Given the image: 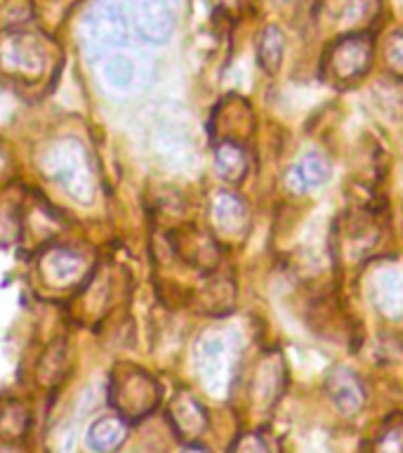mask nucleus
<instances>
[{
    "instance_id": "nucleus-1",
    "label": "nucleus",
    "mask_w": 403,
    "mask_h": 453,
    "mask_svg": "<svg viewBox=\"0 0 403 453\" xmlns=\"http://www.w3.org/2000/svg\"><path fill=\"white\" fill-rule=\"evenodd\" d=\"M104 19L130 28L141 41L165 42L175 31L177 0H111Z\"/></svg>"
},
{
    "instance_id": "nucleus-2",
    "label": "nucleus",
    "mask_w": 403,
    "mask_h": 453,
    "mask_svg": "<svg viewBox=\"0 0 403 453\" xmlns=\"http://www.w3.org/2000/svg\"><path fill=\"white\" fill-rule=\"evenodd\" d=\"M41 168L49 180L62 184L76 201L87 203L95 196V175H92L90 158L80 147V142L71 140V137L52 142L42 151Z\"/></svg>"
},
{
    "instance_id": "nucleus-3",
    "label": "nucleus",
    "mask_w": 403,
    "mask_h": 453,
    "mask_svg": "<svg viewBox=\"0 0 403 453\" xmlns=\"http://www.w3.org/2000/svg\"><path fill=\"white\" fill-rule=\"evenodd\" d=\"M239 342L232 333L208 331L196 345V371L210 395L224 399L236 380Z\"/></svg>"
},
{
    "instance_id": "nucleus-4",
    "label": "nucleus",
    "mask_w": 403,
    "mask_h": 453,
    "mask_svg": "<svg viewBox=\"0 0 403 453\" xmlns=\"http://www.w3.org/2000/svg\"><path fill=\"white\" fill-rule=\"evenodd\" d=\"M288 382V368L278 349H267L253 364L247 378V411L253 418H269L274 413L276 403L281 402Z\"/></svg>"
},
{
    "instance_id": "nucleus-5",
    "label": "nucleus",
    "mask_w": 403,
    "mask_h": 453,
    "mask_svg": "<svg viewBox=\"0 0 403 453\" xmlns=\"http://www.w3.org/2000/svg\"><path fill=\"white\" fill-rule=\"evenodd\" d=\"M109 402L113 403V409L118 411L123 420H140L158 406L161 388L147 371L127 366L111 378Z\"/></svg>"
},
{
    "instance_id": "nucleus-6",
    "label": "nucleus",
    "mask_w": 403,
    "mask_h": 453,
    "mask_svg": "<svg viewBox=\"0 0 403 453\" xmlns=\"http://www.w3.org/2000/svg\"><path fill=\"white\" fill-rule=\"evenodd\" d=\"M370 62H373V42L368 35H342L325 52V78L335 85H352L370 69Z\"/></svg>"
},
{
    "instance_id": "nucleus-7",
    "label": "nucleus",
    "mask_w": 403,
    "mask_h": 453,
    "mask_svg": "<svg viewBox=\"0 0 403 453\" xmlns=\"http://www.w3.org/2000/svg\"><path fill=\"white\" fill-rule=\"evenodd\" d=\"M48 62V52L35 35L7 31L0 35V69L10 76H34Z\"/></svg>"
},
{
    "instance_id": "nucleus-8",
    "label": "nucleus",
    "mask_w": 403,
    "mask_h": 453,
    "mask_svg": "<svg viewBox=\"0 0 403 453\" xmlns=\"http://www.w3.org/2000/svg\"><path fill=\"white\" fill-rule=\"evenodd\" d=\"M368 297L382 317H403V269L396 265L375 267L368 276Z\"/></svg>"
},
{
    "instance_id": "nucleus-9",
    "label": "nucleus",
    "mask_w": 403,
    "mask_h": 453,
    "mask_svg": "<svg viewBox=\"0 0 403 453\" xmlns=\"http://www.w3.org/2000/svg\"><path fill=\"white\" fill-rule=\"evenodd\" d=\"M210 219L215 232L229 241H240L247 234L250 211L247 203L233 191H217L210 201Z\"/></svg>"
},
{
    "instance_id": "nucleus-10",
    "label": "nucleus",
    "mask_w": 403,
    "mask_h": 453,
    "mask_svg": "<svg viewBox=\"0 0 403 453\" xmlns=\"http://www.w3.org/2000/svg\"><path fill=\"white\" fill-rule=\"evenodd\" d=\"M325 392L342 416H356L366 406V388L349 366H335L328 371Z\"/></svg>"
},
{
    "instance_id": "nucleus-11",
    "label": "nucleus",
    "mask_w": 403,
    "mask_h": 453,
    "mask_svg": "<svg viewBox=\"0 0 403 453\" xmlns=\"http://www.w3.org/2000/svg\"><path fill=\"white\" fill-rule=\"evenodd\" d=\"M170 423L186 441H196L208 430V411L191 392H177L170 402Z\"/></svg>"
},
{
    "instance_id": "nucleus-12",
    "label": "nucleus",
    "mask_w": 403,
    "mask_h": 453,
    "mask_svg": "<svg viewBox=\"0 0 403 453\" xmlns=\"http://www.w3.org/2000/svg\"><path fill=\"white\" fill-rule=\"evenodd\" d=\"M331 177V165L321 154H307L285 173V187L293 194L321 187Z\"/></svg>"
},
{
    "instance_id": "nucleus-13",
    "label": "nucleus",
    "mask_w": 403,
    "mask_h": 453,
    "mask_svg": "<svg viewBox=\"0 0 403 453\" xmlns=\"http://www.w3.org/2000/svg\"><path fill=\"white\" fill-rule=\"evenodd\" d=\"M45 274L49 281H55L57 286H66V283L80 279L85 272V260L83 255L69 248H55L49 250L45 257Z\"/></svg>"
},
{
    "instance_id": "nucleus-14",
    "label": "nucleus",
    "mask_w": 403,
    "mask_h": 453,
    "mask_svg": "<svg viewBox=\"0 0 403 453\" xmlns=\"http://www.w3.org/2000/svg\"><path fill=\"white\" fill-rule=\"evenodd\" d=\"M127 437V425L120 416H104L95 420L87 430V446L95 453L116 451Z\"/></svg>"
},
{
    "instance_id": "nucleus-15",
    "label": "nucleus",
    "mask_w": 403,
    "mask_h": 453,
    "mask_svg": "<svg viewBox=\"0 0 403 453\" xmlns=\"http://www.w3.org/2000/svg\"><path fill=\"white\" fill-rule=\"evenodd\" d=\"M177 248L182 250L184 260L191 262L194 267L215 269L219 262V246L217 241L201 232H186L179 239Z\"/></svg>"
},
{
    "instance_id": "nucleus-16",
    "label": "nucleus",
    "mask_w": 403,
    "mask_h": 453,
    "mask_svg": "<svg viewBox=\"0 0 403 453\" xmlns=\"http://www.w3.org/2000/svg\"><path fill=\"white\" fill-rule=\"evenodd\" d=\"M215 170L226 182H240L247 173V154L240 142L224 140L215 149Z\"/></svg>"
},
{
    "instance_id": "nucleus-17",
    "label": "nucleus",
    "mask_w": 403,
    "mask_h": 453,
    "mask_svg": "<svg viewBox=\"0 0 403 453\" xmlns=\"http://www.w3.org/2000/svg\"><path fill=\"white\" fill-rule=\"evenodd\" d=\"M366 453H403V413H392L373 432Z\"/></svg>"
},
{
    "instance_id": "nucleus-18",
    "label": "nucleus",
    "mask_w": 403,
    "mask_h": 453,
    "mask_svg": "<svg viewBox=\"0 0 403 453\" xmlns=\"http://www.w3.org/2000/svg\"><path fill=\"white\" fill-rule=\"evenodd\" d=\"M380 3L377 0H342L338 14L339 31H356V28L368 27L377 14Z\"/></svg>"
},
{
    "instance_id": "nucleus-19",
    "label": "nucleus",
    "mask_w": 403,
    "mask_h": 453,
    "mask_svg": "<svg viewBox=\"0 0 403 453\" xmlns=\"http://www.w3.org/2000/svg\"><path fill=\"white\" fill-rule=\"evenodd\" d=\"M285 52V35L278 27H267L257 42V59L267 73H276Z\"/></svg>"
},
{
    "instance_id": "nucleus-20",
    "label": "nucleus",
    "mask_w": 403,
    "mask_h": 453,
    "mask_svg": "<svg viewBox=\"0 0 403 453\" xmlns=\"http://www.w3.org/2000/svg\"><path fill=\"white\" fill-rule=\"evenodd\" d=\"M232 453H276V444L267 432H243V434L233 441Z\"/></svg>"
},
{
    "instance_id": "nucleus-21",
    "label": "nucleus",
    "mask_w": 403,
    "mask_h": 453,
    "mask_svg": "<svg viewBox=\"0 0 403 453\" xmlns=\"http://www.w3.org/2000/svg\"><path fill=\"white\" fill-rule=\"evenodd\" d=\"M382 64L392 76L403 81V31L392 34L382 45Z\"/></svg>"
},
{
    "instance_id": "nucleus-22",
    "label": "nucleus",
    "mask_w": 403,
    "mask_h": 453,
    "mask_svg": "<svg viewBox=\"0 0 403 453\" xmlns=\"http://www.w3.org/2000/svg\"><path fill=\"white\" fill-rule=\"evenodd\" d=\"M106 76H109V81H111L116 88H125V85H130V81H133L134 76L133 62L125 59V57H113L111 62H109V66H106Z\"/></svg>"
},
{
    "instance_id": "nucleus-23",
    "label": "nucleus",
    "mask_w": 403,
    "mask_h": 453,
    "mask_svg": "<svg viewBox=\"0 0 403 453\" xmlns=\"http://www.w3.org/2000/svg\"><path fill=\"white\" fill-rule=\"evenodd\" d=\"M184 453H208V451H205V449H196V446H194V449H186Z\"/></svg>"
},
{
    "instance_id": "nucleus-24",
    "label": "nucleus",
    "mask_w": 403,
    "mask_h": 453,
    "mask_svg": "<svg viewBox=\"0 0 403 453\" xmlns=\"http://www.w3.org/2000/svg\"><path fill=\"white\" fill-rule=\"evenodd\" d=\"M0 453H12V451H0Z\"/></svg>"
},
{
    "instance_id": "nucleus-25",
    "label": "nucleus",
    "mask_w": 403,
    "mask_h": 453,
    "mask_svg": "<svg viewBox=\"0 0 403 453\" xmlns=\"http://www.w3.org/2000/svg\"><path fill=\"white\" fill-rule=\"evenodd\" d=\"M281 3H288V0H281Z\"/></svg>"
}]
</instances>
